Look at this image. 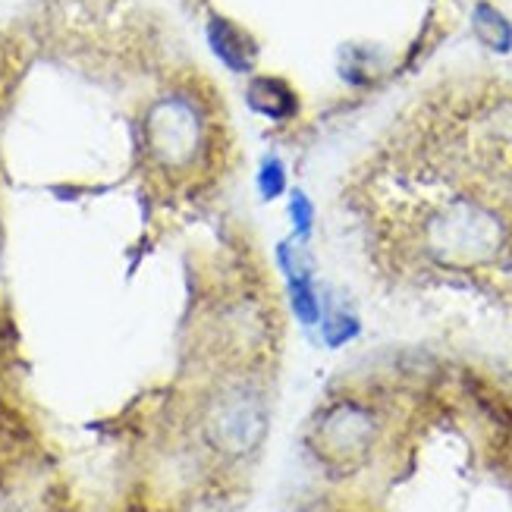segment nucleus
<instances>
[{"mask_svg":"<svg viewBox=\"0 0 512 512\" xmlns=\"http://www.w3.org/2000/svg\"><path fill=\"white\" fill-rule=\"evenodd\" d=\"M142 145L161 173L189 176L205 167L214 151V117L192 88H176L148 107L142 120Z\"/></svg>","mask_w":512,"mask_h":512,"instance_id":"nucleus-1","label":"nucleus"},{"mask_svg":"<svg viewBox=\"0 0 512 512\" xmlns=\"http://www.w3.org/2000/svg\"><path fill=\"white\" fill-rule=\"evenodd\" d=\"M311 246H299L293 239H280L274 246V264L283 277L289 311L302 327H318L324 318V296L318 289L315 258L308 252Z\"/></svg>","mask_w":512,"mask_h":512,"instance_id":"nucleus-2","label":"nucleus"},{"mask_svg":"<svg viewBox=\"0 0 512 512\" xmlns=\"http://www.w3.org/2000/svg\"><path fill=\"white\" fill-rule=\"evenodd\" d=\"M374 434H377L374 415L355 403L333 406L318 425L321 450L330 459H352V456L368 453V447L374 443Z\"/></svg>","mask_w":512,"mask_h":512,"instance_id":"nucleus-3","label":"nucleus"},{"mask_svg":"<svg viewBox=\"0 0 512 512\" xmlns=\"http://www.w3.org/2000/svg\"><path fill=\"white\" fill-rule=\"evenodd\" d=\"M205 41L208 51L217 57V63L224 66L227 73L236 76H252L255 63H258V41L252 38V32L246 26H239L236 19L214 13L205 26Z\"/></svg>","mask_w":512,"mask_h":512,"instance_id":"nucleus-4","label":"nucleus"},{"mask_svg":"<svg viewBox=\"0 0 512 512\" xmlns=\"http://www.w3.org/2000/svg\"><path fill=\"white\" fill-rule=\"evenodd\" d=\"M246 107L255 117L271 123H289L299 114V95L283 76H249L246 82Z\"/></svg>","mask_w":512,"mask_h":512,"instance_id":"nucleus-5","label":"nucleus"},{"mask_svg":"<svg viewBox=\"0 0 512 512\" xmlns=\"http://www.w3.org/2000/svg\"><path fill=\"white\" fill-rule=\"evenodd\" d=\"M472 32L487 51L500 57L512 54V19L491 0H478L472 7Z\"/></svg>","mask_w":512,"mask_h":512,"instance_id":"nucleus-6","label":"nucleus"},{"mask_svg":"<svg viewBox=\"0 0 512 512\" xmlns=\"http://www.w3.org/2000/svg\"><path fill=\"white\" fill-rule=\"evenodd\" d=\"M286 224H289V239L299 246H311L318 230V205L302 186H289L286 192Z\"/></svg>","mask_w":512,"mask_h":512,"instance_id":"nucleus-7","label":"nucleus"},{"mask_svg":"<svg viewBox=\"0 0 512 512\" xmlns=\"http://www.w3.org/2000/svg\"><path fill=\"white\" fill-rule=\"evenodd\" d=\"M255 189H258V198L264 205H274V202H283L286 192H289V167L280 154H264L258 161V170H255Z\"/></svg>","mask_w":512,"mask_h":512,"instance_id":"nucleus-8","label":"nucleus"},{"mask_svg":"<svg viewBox=\"0 0 512 512\" xmlns=\"http://www.w3.org/2000/svg\"><path fill=\"white\" fill-rule=\"evenodd\" d=\"M318 330H321V340H324L327 349H343V346H349L362 333V321L349 308H330V305H324V318H321Z\"/></svg>","mask_w":512,"mask_h":512,"instance_id":"nucleus-9","label":"nucleus"}]
</instances>
